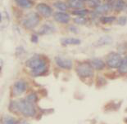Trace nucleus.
<instances>
[{
    "mask_svg": "<svg viewBox=\"0 0 127 124\" xmlns=\"http://www.w3.org/2000/svg\"><path fill=\"white\" fill-rule=\"evenodd\" d=\"M18 110L24 116L26 117H33L35 114V108L34 106V104L28 101L27 100H21L17 102Z\"/></svg>",
    "mask_w": 127,
    "mask_h": 124,
    "instance_id": "1",
    "label": "nucleus"
},
{
    "mask_svg": "<svg viewBox=\"0 0 127 124\" xmlns=\"http://www.w3.org/2000/svg\"><path fill=\"white\" fill-rule=\"evenodd\" d=\"M39 17L35 12H30L26 16L22 21V25L26 29H34L39 25Z\"/></svg>",
    "mask_w": 127,
    "mask_h": 124,
    "instance_id": "2",
    "label": "nucleus"
},
{
    "mask_svg": "<svg viewBox=\"0 0 127 124\" xmlns=\"http://www.w3.org/2000/svg\"><path fill=\"white\" fill-rule=\"evenodd\" d=\"M76 73L80 78H89L94 74L93 66L87 62H83L77 65Z\"/></svg>",
    "mask_w": 127,
    "mask_h": 124,
    "instance_id": "3",
    "label": "nucleus"
},
{
    "mask_svg": "<svg viewBox=\"0 0 127 124\" xmlns=\"http://www.w3.org/2000/svg\"><path fill=\"white\" fill-rule=\"evenodd\" d=\"M44 65H46V62L44 59L39 55H35V56H32L31 58H30L29 60L26 61V66L32 69H34L44 66Z\"/></svg>",
    "mask_w": 127,
    "mask_h": 124,
    "instance_id": "4",
    "label": "nucleus"
},
{
    "mask_svg": "<svg viewBox=\"0 0 127 124\" xmlns=\"http://www.w3.org/2000/svg\"><path fill=\"white\" fill-rule=\"evenodd\" d=\"M122 59L120 54L112 52L108 55L107 59V64L110 68H119L121 65Z\"/></svg>",
    "mask_w": 127,
    "mask_h": 124,
    "instance_id": "5",
    "label": "nucleus"
},
{
    "mask_svg": "<svg viewBox=\"0 0 127 124\" xmlns=\"http://www.w3.org/2000/svg\"><path fill=\"white\" fill-rule=\"evenodd\" d=\"M36 10L41 14L44 17H49L53 14L52 8L45 3H39L36 6Z\"/></svg>",
    "mask_w": 127,
    "mask_h": 124,
    "instance_id": "6",
    "label": "nucleus"
},
{
    "mask_svg": "<svg viewBox=\"0 0 127 124\" xmlns=\"http://www.w3.org/2000/svg\"><path fill=\"white\" fill-rule=\"evenodd\" d=\"M55 61H56V64H58L60 68H63L65 69H71V67H72V62L71 60H69V59L61 57V56H57L55 58Z\"/></svg>",
    "mask_w": 127,
    "mask_h": 124,
    "instance_id": "7",
    "label": "nucleus"
},
{
    "mask_svg": "<svg viewBox=\"0 0 127 124\" xmlns=\"http://www.w3.org/2000/svg\"><path fill=\"white\" fill-rule=\"evenodd\" d=\"M26 90V83L22 80H19L15 83L13 86V92L15 96H19L22 94Z\"/></svg>",
    "mask_w": 127,
    "mask_h": 124,
    "instance_id": "8",
    "label": "nucleus"
},
{
    "mask_svg": "<svg viewBox=\"0 0 127 124\" xmlns=\"http://www.w3.org/2000/svg\"><path fill=\"white\" fill-rule=\"evenodd\" d=\"M54 19L58 22L66 24L70 21V16L63 12H58L54 14Z\"/></svg>",
    "mask_w": 127,
    "mask_h": 124,
    "instance_id": "9",
    "label": "nucleus"
},
{
    "mask_svg": "<svg viewBox=\"0 0 127 124\" xmlns=\"http://www.w3.org/2000/svg\"><path fill=\"white\" fill-rule=\"evenodd\" d=\"M55 27L53 26V25H51L49 23L44 24V25H42L41 28L39 29V34H42V35H44V34H52L53 32H55Z\"/></svg>",
    "mask_w": 127,
    "mask_h": 124,
    "instance_id": "10",
    "label": "nucleus"
},
{
    "mask_svg": "<svg viewBox=\"0 0 127 124\" xmlns=\"http://www.w3.org/2000/svg\"><path fill=\"white\" fill-rule=\"evenodd\" d=\"M112 42V39L110 36H102V38L96 42L95 46H105V45H109Z\"/></svg>",
    "mask_w": 127,
    "mask_h": 124,
    "instance_id": "11",
    "label": "nucleus"
},
{
    "mask_svg": "<svg viewBox=\"0 0 127 124\" xmlns=\"http://www.w3.org/2000/svg\"><path fill=\"white\" fill-rule=\"evenodd\" d=\"M112 6L109 3H105V4H102V5H100L98 7H96V10L95 12L97 14H104L107 12L112 9Z\"/></svg>",
    "mask_w": 127,
    "mask_h": 124,
    "instance_id": "12",
    "label": "nucleus"
},
{
    "mask_svg": "<svg viewBox=\"0 0 127 124\" xmlns=\"http://www.w3.org/2000/svg\"><path fill=\"white\" fill-rule=\"evenodd\" d=\"M62 44L64 46L67 45H79L80 44V40L75 38H66L62 39Z\"/></svg>",
    "mask_w": 127,
    "mask_h": 124,
    "instance_id": "13",
    "label": "nucleus"
},
{
    "mask_svg": "<svg viewBox=\"0 0 127 124\" xmlns=\"http://www.w3.org/2000/svg\"><path fill=\"white\" fill-rule=\"evenodd\" d=\"M91 65L93 66L94 69H97V70H102L105 67V63L100 59H94L91 61Z\"/></svg>",
    "mask_w": 127,
    "mask_h": 124,
    "instance_id": "14",
    "label": "nucleus"
},
{
    "mask_svg": "<svg viewBox=\"0 0 127 124\" xmlns=\"http://www.w3.org/2000/svg\"><path fill=\"white\" fill-rule=\"evenodd\" d=\"M9 24V17L6 11H2L1 13V29H5Z\"/></svg>",
    "mask_w": 127,
    "mask_h": 124,
    "instance_id": "15",
    "label": "nucleus"
},
{
    "mask_svg": "<svg viewBox=\"0 0 127 124\" xmlns=\"http://www.w3.org/2000/svg\"><path fill=\"white\" fill-rule=\"evenodd\" d=\"M48 70V68L46 65L44 66H41V67H39V68H36L34 69H32L31 71V74L32 76H40V75H43Z\"/></svg>",
    "mask_w": 127,
    "mask_h": 124,
    "instance_id": "16",
    "label": "nucleus"
},
{
    "mask_svg": "<svg viewBox=\"0 0 127 124\" xmlns=\"http://www.w3.org/2000/svg\"><path fill=\"white\" fill-rule=\"evenodd\" d=\"M16 2L23 8H31L33 5L31 0H16Z\"/></svg>",
    "mask_w": 127,
    "mask_h": 124,
    "instance_id": "17",
    "label": "nucleus"
},
{
    "mask_svg": "<svg viewBox=\"0 0 127 124\" xmlns=\"http://www.w3.org/2000/svg\"><path fill=\"white\" fill-rule=\"evenodd\" d=\"M2 124H18L17 120L10 115L3 116V118H2Z\"/></svg>",
    "mask_w": 127,
    "mask_h": 124,
    "instance_id": "18",
    "label": "nucleus"
},
{
    "mask_svg": "<svg viewBox=\"0 0 127 124\" xmlns=\"http://www.w3.org/2000/svg\"><path fill=\"white\" fill-rule=\"evenodd\" d=\"M118 70L122 74H127V56L123 59L122 61H121V65L119 66Z\"/></svg>",
    "mask_w": 127,
    "mask_h": 124,
    "instance_id": "19",
    "label": "nucleus"
},
{
    "mask_svg": "<svg viewBox=\"0 0 127 124\" xmlns=\"http://www.w3.org/2000/svg\"><path fill=\"white\" fill-rule=\"evenodd\" d=\"M69 5L73 8H81L83 7L84 4L82 1H80V0H70L69 2Z\"/></svg>",
    "mask_w": 127,
    "mask_h": 124,
    "instance_id": "20",
    "label": "nucleus"
},
{
    "mask_svg": "<svg viewBox=\"0 0 127 124\" xmlns=\"http://www.w3.org/2000/svg\"><path fill=\"white\" fill-rule=\"evenodd\" d=\"M126 6V2H124V0H117L114 2V9L116 11H121L124 9V7Z\"/></svg>",
    "mask_w": 127,
    "mask_h": 124,
    "instance_id": "21",
    "label": "nucleus"
},
{
    "mask_svg": "<svg viewBox=\"0 0 127 124\" xmlns=\"http://www.w3.org/2000/svg\"><path fill=\"white\" fill-rule=\"evenodd\" d=\"M101 22L102 24H111L112 23L113 21H116V17H102L100 19Z\"/></svg>",
    "mask_w": 127,
    "mask_h": 124,
    "instance_id": "22",
    "label": "nucleus"
},
{
    "mask_svg": "<svg viewBox=\"0 0 127 124\" xmlns=\"http://www.w3.org/2000/svg\"><path fill=\"white\" fill-rule=\"evenodd\" d=\"M54 7L56 8H58V10L62 11V12H65V11H66L67 9V6L66 4L64 3V2H57L54 3Z\"/></svg>",
    "mask_w": 127,
    "mask_h": 124,
    "instance_id": "23",
    "label": "nucleus"
},
{
    "mask_svg": "<svg viewBox=\"0 0 127 124\" xmlns=\"http://www.w3.org/2000/svg\"><path fill=\"white\" fill-rule=\"evenodd\" d=\"M87 13H88L87 10H85V9H79V10H75L72 12L73 15H76L78 17H85Z\"/></svg>",
    "mask_w": 127,
    "mask_h": 124,
    "instance_id": "24",
    "label": "nucleus"
},
{
    "mask_svg": "<svg viewBox=\"0 0 127 124\" xmlns=\"http://www.w3.org/2000/svg\"><path fill=\"white\" fill-rule=\"evenodd\" d=\"M101 3V0H88L89 6L91 7H98L100 6Z\"/></svg>",
    "mask_w": 127,
    "mask_h": 124,
    "instance_id": "25",
    "label": "nucleus"
},
{
    "mask_svg": "<svg viewBox=\"0 0 127 124\" xmlns=\"http://www.w3.org/2000/svg\"><path fill=\"white\" fill-rule=\"evenodd\" d=\"M74 21H75V23L78 24V25H85L87 20L84 17H78L74 19Z\"/></svg>",
    "mask_w": 127,
    "mask_h": 124,
    "instance_id": "26",
    "label": "nucleus"
},
{
    "mask_svg": "<svg viewBox=\"0 0 127 124\" xmlns=\"http://www.w3.org/2000/svg\"><path fill=\"white\" fill-rule=\"evenodd\" d=\"M26 100H27L28 101L31 102V103H35V102L37 101V96L35 95V94L32 93V94H30V95L26 97Z\"/></svg>",
    "mask_w": 127,
    "mask_h": 124,
    "instance_id": "27",
    "label": "nucleus"
},
{
    "mask_svg": "<svg viewBox=\"0 0 127 124\" xmlns=\"http://www.w3.org/2000/svg\"><path fill=\"white\" fill-rule=\"evenodd\" d=\"M10 110L12 112H17L19 111L18 110V105H17V102L16 101H12L10 104Z\"/></svg>",
    "mask_w": 127,
    "mask_h": 124,
    "instance_id": "28",
    "label": "nucleus"
},
{
    "mask_svg": "<svg viewBox=\"0 0 127 124\" xmlns=\"http://www.w3.org/2000/svg\"><path fill=\"white\" fill-rule=\"evenodd\" d=\"M127 23V17H121L118 19V24L121 25H125Z\"/></svg>",
    "mask_w": 127,
    "mask_h": 124,
    "instance_id": "29",
    "label": "nucleus"
},
{
    "mask_svg": "<svg viewBox=\"0 0 127 124\" xmlns=\"http://www.w3.org/2000/svg\"><path fill=\"white\" fill-rule=\"evenodd\" d=\"M38 40H39V39H38V36L37 35H35V34L32 35V37H31V41H32V42H34V43H36V42H38Z\"/></svg>",
    "mask_w": 127,
    "mask_h": 124,
    "instance_id": "30",
    "label": "nucleus"
},
{
    "mask_svg": "<svg viewBox=\"0 0 127 124\" xmlns=\"http://www.w3.org/2000/svg\"><path fill=\"white\" fill-rule=\"evenodd\" d=\"M69 30L71 32H73V33H78V29L75 28V26H70Z\"/></svg>",
    "mask_w": 127,
    "mask_h": 124,
    "instance_id": "31",
    "label": "nucleus"
},
{
    "mask_svg": "<svg viewBox=\"0 0 127 124\" xmlns=\"http://www.w3.org/2000/svg\"><path fill=\"white\" fill-rule=\"evenodd\" d=\"M20 124H29L27 122H26V121H25V120H22V121H21V123Z\"/></svg>",
    "mask_w": 127,
    "mask_h": 124,
    "instance_id": "32",
    "label": "nucleus"
},
{
    "mask_svg": "<svg viewBox=\"0 0 127 124\" xmlns=\"http://www.w3.org/2000/svg\"><path fill=\"white\" fill-rule=\"evenodd\" d=\"M125 122H126V123H127V118H125Z\"/></svg>",
    "mask_w": 127,
    "mask_h": 124,
    "instance_id": "33",
    "label": "nucleus"
},
{
    "mask_svg": "<svg viewBox=\"0 0 127 124\" xmlns=\"http://www.w3.org/2000/svg\"><path fill=\"white\" fill-rule=\"evenodd\" d=\"M80 1H85V0H80Z\"/></svg>",
    "mask_w": 127,
    "mask_h": 124,
    "instance_id": "34",
    "label": "nucleus"
}]
</instances>
